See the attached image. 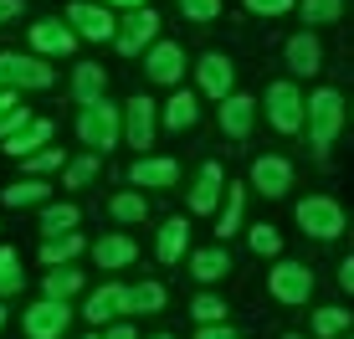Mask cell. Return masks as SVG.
<instances>
[{
    "label": "cell",
    "instance_id": "1",
    "mask_svg": "<svg viewBox=\"0 0 354 339\" xmlns=\"http://www.w3.org/2000/svg\"><path fill=\"white\" fill-rule=\"evenodd\" d=\"M118 129H124V118H118V108L108 103V98H93V103H82V113H77V139L88 144V149H113L118 144Z\"/></svg>",
    "mask_w": 354,
    "mask_h": 339
},
{
    "label": "cell",
    "instance_id": "2",
    "mask_svg": "<svg viewBox=\"0 0 354 339\" xmlns=\"http://www.w3.org/2000/svg\"><path fill=\"white\" fill-rule=\"evenodd\" d=\"M339 129H344V98H339L334 88H319L308 98V139H313V149H328V144L339 139Z\"/></svg>",
    "mask_w": 354,
    "mask_h": 339
},
{
    "label": "cell",
    "instance_id": "3",
    "mask_svg": "<svg viewBox=\"0 0 354 339\" xmlns=\"http://www.w3.org/2000/svg\"><path fill=\"white\" fill-rule=\"evenodd\" d=\"M262 103H267V118H272L277 134H298V129L308 124V98H303V93L292 88L288 77H283V82H272Z\"/></svg>",
    "mask_w": 354,
    "mask_h": 339
},
{
    "label": "cell",
    "instance_id": "4",
    "mask_svg": "<svg viewBox=\"0 0 354 339\" xmlns=\"http://www.w3.org/2000/svg\"><path fill=\"white\" fill-rule=\"evenodd\" d=\"M298 226L308 237H319V241H334L344 232V211H339V201H328V196H303L298 201Z\"/></svg>",
    "mask_w": 354,
    "mask_h": 339
},
{
    "label": "cell",
    "instance_id": "5",
    "mask_svg": "<svg viewBox=\"0 0 354 339\" xmlns=\"http://www.w3.org/2000/svg\"><path fill=\"white\" fill-rule=\"evenodd\" d=\"M154 36H160V16H154L149 6H133L124 16V26L113 31V46L124 57H139V52H149V46H154Z\"/></svg>",
    "mask_w": 354,
    "mask_h": 339
},
{
    "label": "cell",
    "instance_id": "6",
    "mask_svg": "<svg viewBox=\"0 0 354 339\" xmlns=\"http://www.w3.org/2000/svg\"><path fill=\"white\" fill-rule=\"evenodd\" d=\"M267 288H272L277 304L298 309V304H308V298H313V273L303 268V262H277V268L267 273Z\"/></svg>",
    "mask_w": 354,
    "mask_h": 339
},
{
    "label": "cell",
    "instance_id": "7",
    "mask_svg": "<svg viewBox=\"0 0 354 339\" xmlns=\"http://www.w3.org/2000/svg\"><path fill=\"white\" fill-rule=\"evenodd\" d=\"M67 26L77 31V36H88V42H113V31H118V21H113V6H88V0H72L67 6Z\"/></svg>",
    "mask_w": 354,
    "mask_h": 339
},
{
    "label": "cell",
    "instance_id": "8",
    "mask_svg": "<svg viewBox=\"0 0 354 339\" xmlns=\"http://www.w3.org/2000/svg\"><path fill=\"white\" fill-rule=\"evenodd\" d=\"M0 82L6 88H52L57 72H52V62H36V57H21V52H0Z\"/></svg>",
    "mask_w": 354,
    "mask_h": 339
},
{
    "label": "cell",
    "instance_id": "9",
    "mask_svg": "<svg viewBox=\"0 0 354 339\" xmlns=\"http://www.w3.org/2000/svg\"><path fill=\"white\" fill-rule=\"evenodd\" d=\"M67 319H72V309L62 298H41L36 309H26V339H62Z\"/></svg>",
    "mask_w": 354,
    "mask_h": 339
},
{
    "label": "cell",
    "instance_id": "10",
    "mask_svg": "<svg viewBox=\"0 0 354 339\" xmlns=\"http://www.w3.org/2000/svg\"><path fill=\"white\" fill-rule=\"evenodd\" d=\"M72 46H77V31L62 21H36L31 26V52L36 57H72Z\"/></svg>",
    "mask_w": 354,
    "mask_h": 339
},
{
    "label": "cell",
    "instance_id": "11",
    "mask_svg": "<svg viewBox=\"0 0 354 339\" xmlns=\"http://www.w3.org/2000/svg\"><path fill=\"white\" fill-rule=\"evenodd\" d=\"M195 82H201L205 98H226L231 82H236V67H231V57H221V52H205L201 62H195Z\"/></svg>",
    "mask_w": 354,
    "mask_h": 339
},
{
    "label": "cell",
    "instance_id": "12",
    "mask_svg": "<svg viewBox=\"0 0 354 339\" xmlns=\"http://www.w3.org/2000/svg\"><path fill=\"white\" fill-rule=\"evenodd\" d=\"M144 72H149V82H180L185 77V52H180L175 42H154L149 52H144Z\"/></svg>",
    "mask_w": 354,
    "mask_h": 339
},
{
    "label": "cell",
    "instance_id": "13",
    "mask_svg": "<svg viewBox=\"0 0 354 339\" xmlns=\"http://www.w3.org/2000/svg\"><path fill=\"white\" fill-rule=\"evenodd\" d=\"M154 129H160L154 103H149V98H129V108H124V139L133 144V149H149V144H154Z\"/></svg>",
    "mask_w": 354,
    "mask_h": 339
},
{
    "label": "cell",
    "instance_id": "14",
    "mask_svg": "<svg viewBox=\"0 0 354 339\" xmlns=\"http://www.w3.org/2000/svg\"><path fill=\"white\" fill-rule=\"evenodd\" d=\"M221 185H226L221 165L205 160V165H201V175H195V190H190V216H211V211H216V201H221Z\"/></svg>",
    "mask_w": 354,
    "mask_h": 339
},
{
    "label": "cell",
    "instance_id": "15",
    "mask_svg": "<svg viewBox=\"0 0 354 339\" xmlns=\"http://www.w3.org/2000/svg\"><path fill=\"white\" fill-rule=\"evenodd\" d=\"M252 185H257L262 196H288V185H292V165L283 160V154H262V160L252 165Z\"/></svg>",
    "mask_w": 354,
    "mask_h": 339
},
{
    "label": "cell",
    "instance_id": "16",
    "mask_svg": "<svg viewBox=\"0 0 354 339\" xmlns=\"http://www.w3.org/2000/svg\"><path fill=\"white\" fill-rule=\"evenodd\" d=\"M252 118H257V103H252L247 93L231 88L226 98H221V129H226L231 139H247L252 134Z\"/></svg>",
    "mask_w": 354,
    "mask_h": 339
},
{
    "label": "cell",
    "instance_id": "17",
    "mask_svg": "<svg viewBox=\"0 0 354 339\" xmlns=\"http://www.w3.org/2000/svg\"><path fill=\"white\" fill-rule=\"evenodd\" d=\"M124 309H129V288H124V283H103V288L88 298L82 319H88V324H108V319H118Z\"/></svg>",
    "mask_w": 354,
    "mask_h": 339
},
{
    "label": "cell",
    "instance_id": "18",
    "mask_svg": "<svg viewBox=\"0 0 354 339\" xmlns=\"http://www.w3.org/2000/svg\"><path fill=\"white\" fill-rule=\"evenodd\" d=\"M283 57H288V67L298 72V77H313V72H319V62H324V46H319V36H313V31H298V36L288 42Z\"/></svg>",
    "mask_w": 354,
    "mask_h": 339
},
{
    "label": "cell",
    "instance_id": "19",
    "mask_svg": "<svg viewBox=\"0 0 354 339\" xmlns=\"http://www.w3.org/2000/svg\"><path fill=\"white\" fill-rule=\"evenodd\" d=\"M52 139V118H31L21 134H10V139H0V149L10 154V160H26V154H36L41 144Z\"/></svg>",
    "mask_w": 354,
    "mask_h": 339
},
{
    "label": "cell",
    "instance_id": "20",
    "mask_svg": "<svg viewBox=\"0 0 354 339\" xmlns=\"http://www.w3.org/2000/svg\"><path fill=\"white\" fill-rule=\"evenodd\" d=\"M139 257V247H133V237H97L93 241V262L97 268H129V262Z\"/></svg>",
    "mask_w": 354,
    "mask_h": 339
},
{
    "label": "cell",
    "instance_id": "21",
    "mask_svg": "<svg viewBox=\"0 0 354 339\" xmlns=\"http://www.w3.org/2000/svg\"><path fill=\"white\" fill-rule=\"evenodd\" d=\"M175 180H180V165H175V160H149V154H144V160L129 170V185H154V190H165V185H175Z\"/></svg>",
    "mask_w": 354,
    "mask_h": 339
},
{
    "label": "cell",
    "instance_id": "22",
    "mask_svg": "<svg viewBox=\"0 0 354 339\" xmlns=\"http://www.w3.org/2000/svg\"><path fill=\"white\" fill-rule=\"evenodd\" d=\"M190 273H195V283H216V277H226V273H231L226 247H201V252H190Z\"/></svg>",
    "mask_w": 354,
    "mask_h": 339
},
{
    "label": "cell",
    "instance_id": "23",
    "mask_svg": "<svg viewBox=\"0 0 354 339\" xmlns=\"http://www.w3.org/2000/svg\"><path fill=\"white\" fill-rule=\"evenodd\" d=\"M103 88H108V72L97 62H77V67H72V93H77V103L103 98Z\"/></svg>",
    "mask_w": 354,
    "mask_h": 339
},
{
    "label": "cell",
    "instance_id": "24",
    "mask_svg": "<svg viewBox=\"0 0 354 339\" xmlns=\"http://www.w3.org/2000/svg\"><path fill=\"white\" fill-rule=\"evenodd\" d=\"M46 196H52V185H46L41 175H26V180H16V185L0 190L6 205H46Z\"/></svg>",
    "mask_w": 354,
    "mask_h": 339
},
{
    "label": "cell",
    "instance_id": "25",
    "mask_svg": "<svg viewBox=\"0 0 354 339\" xmlns=\"http://www.w3.org/2000/svg\"><path fill=\"white\" fill-rule=\"evenodd\" d=\"M82 257V232H62V237H46L41 241V262L46 268H62V262Z\"/></svg>",
    "mask_w": 354,
    "mask_h": 339
},
{
    "label": "cell",
    "instance_id": "26",
    "mask_svg": "<svg viewBox=\"0 0 354 339\" xmlns=\"http://www.w3.org/2000/svg\"><path fill=\"white\" fill-rule=\"evenodd\" d=\"M185 241H190V221H165L160 226V262H180L185 257Z\"/></svg>",
    "mask_w": 354,
    "mask_h": 339
},
{
    "label": "cell",
    "instance_id": "27",
    "mask_svg": "<svg viewBox=\"0 0 354 339\" xmlns=\"http://www.w3.org/2000/svg\"><path fill=\"white\" fill-rule=\"evenodd\" d=\"M77 205H41V237H62V232H77Z\"/></svg>",
    "mask_w": 354,
    "mask_h": 339
},
{
    "label": "cell",
    "instance_id": "28",
    "mask_svg": "<svg viewBox=\"0 0 354 339\" xmlns=\"http://www.w3.org/2000/svg\"><path fill=\"white\" fill-rule=\"evenodd\" d=\"M77 288H82V268H67V262H62V268H52V273H46L41 293H46V298H62V304H67V298L77 293Z\"/></svg>",
    "mask_w": 354,
    "mask_h": 339
},
{
    "label": "cell",
    "instance_id": "29",
    "mask_svg": "<svg viewBox=\"0 0 354 339\" xmlns=\"http://www.w3.org/2000/svg\"><path fill=\"white\" fill-rule=\"evenodd\" d=\"M195 118H201V103H195L190 93H175V98L165 103V129H190Z\"/></svg>",
    "mask_w": 354,
    "mask_h": 339
},
{
    "label": "cell",
    "instance_id": "30",
    "mask_svg": "<svg viewBox=\"0 0 354 339\" xmlns=\"http://www.w3.org/2000/svg\"><path fill=\"white\" fill-rule=\"evenodd\" d=\"M165 309V283H139L129 288V309L124 313H160Z\"/></svg>",
    "mask_w": 354,
    "mask_h": 339
},
{
    "label": "cell",
    "instance_id": "31",
    "mask_svg": "<svg viewBox=\"0 0 354 339\" xmlns=\"http://www.w3.org/2000/svg\"><path fill=\"white\" fill-rule=\"evenodd\" d=\"M108 216H113V221H144V216H149V201L133 196V190H124V196L108 201Z\"/></svg>",
    "mask_w": 354,
    "mask_h": 339
},
{
    "label": "cell",
    "instance_id": "32",
    "mask_svg": "<svg viewBox=\"0 0 354 339\" xmlns=\"http://www.w3.org/2000/svg\"><path fill=\"white\" fill-rule=\"evenodd\" d=\"M21 283H26V273H21V257L10 247H0V298L21 293Z\"/></svg>",
    "mask_w": 354,
    "mask_h": 339
},
{
    "label": "cell",
    "instance_id": "33",
    "mask_svg": "<svg viewBox=\"0 0 354 339\" xmlns=\"http://www.w3.org/2000/svg\"><path fill=\"white\" fill-rule=\"evenodd\" d=\"M93 175H97V149H93V154H82V160H67V165H62V185H67V190L88 185Z\"/></svg>",
    "mask_w": 354,
    "mask_h": 339
},
{
    "label": "cell",
    "instance_id": "34",
    "mask_svg": "<svg viewBox=\"0 0 354 339\" xmlns=\"http://www.w3.org/2000/svg\"><path fill=\"white\" fill-rule=\"evenodd\" d=\"M339 16H344V0H303V21L313 26H334Z\"/></svg>",
    "mask_w": 354,
    "mask_h": 339
},
{
    "label": "cell",
    "instance_id": "35",
    "mask_svg": "<svg viewBox=\"0 0 354 339\" xmlns=\"http://www.w3.org/2000/svg\"><path fill=\"white\" fill-rule=\"evenodd\" d=\"M241 201H247V190L231 185V196H226V205H221V221H216V237H231V232L241 226Z\"/></svg>",
    "mask_w": 354,
    "mask_h": 339
},
{
    "label": "cell",
    "instance_id": "36",
    "mask_svg": "<svg viewBox=\"0 0 354 339\" xmlns=\"http://www.w3.org/2000/svg\"><path fill=\"white\" fill-rule=\"evenodd\" d=\"M344 329H349V309H319V313H313V334H319V339H334Z\"/></svg>",
    "mask_w": 354,
    "mask_h": 339
},
{
    "label": "cell",
    "instance_id": "37",
    "mask_svg": "<svg viewBox=\"0 0 354 339\" xmlns=\"http://www.w3.org/2000/svg\"><path fill=\"white\" fill-rule=\"evenodd\" d=\"M62 165H67L62 149H36V154H26V175H52V170H62Z\"/></svg>",
    "mask_w": 354,
    "mask_h": 339
},
{
    "label": "cell",
    "instance_id": "38",
    "mask_svg": "<svg viewBox=\"0 0 354 339\" xmlns=\"http://www.w3.org/2000/svg\"><path fill=\"white\" fill-rule=\"evenodd\" d=\"M190 313H195L201 324H221V319H226V304H221L216 293H201V298L190 304Z\"/></svg>",
    "mask_w": 354,
    "mask_h": 339
},
{
    "label": "cell",
    "instance_id": "39",
    "mask_svg": "<svg viewBox=\"0 0 354 339\" xmlns=\"http://www.w3.org/2000/svg\"><path fill=\"white\" fill-rule=\"evenodd\" d=\"M252 252H262V257H277V247H283V237H277V226H252Z\"/></svg>",
    "mask_w": 354,
    "mask_h": 339
},
{
    "label": "cell",
    "instance_id": "40",
    "mask_svg": "<svg viewBox=\"0 0 354 339\" xmlns=\"http://www.w3.org/2000/svg\"><path fill=\"white\" fill-rule=\"evenodd\" d=\"M180 10H185V21H216L221 0H180Z\"/></svg>",
    "mask_w": 354,
    "mask_h": 339
},
{
    "label": "cell",
    "instance_id": "41",
    "mask_svg": "<svg viewBox=\"0 0 354 339\" xmlns=\"http://www.w3.org/2000/svg\"><path fill=\"white\" fill-rule=\"evenodd\" d=\"M26 124H31V113H26V108H21V103H16V108H10V113H6V118H0V139H10V134H21V129H26Z\"/></svg>",
    "mask_w": 354,
    "mask_h": 339
},
{
    "label": "cell",
    "instance_id": "42",
    "mask_svg": "<svg viewBox=\"0 0 354 339\" xmlns=\"http://www.w3.org/2000/svg\"><path fill=\"white\" fill-rule=\"evenodd\" d=\"M247 10H252V16H267V21H272V16H288L292 0H247Z\"/></svg>",
    "mask_w": 354,
    "mask_h": 339
},
{
    "label": "cell",
    "instance_id": "43",
    "mask_svg": "<svg viewBox=\"0 0 354 339\" xmlns=\"http://www.w3.org/2000/svg\"><path fill=\"white\" fill-rule=\"evenodd\" d=\"M195 339H241L236 329H226V324H201V334Z\"/></svg>",
    "mask_w": 354,
    "mask_h": 339
},
{
    "label": "cell",
    "instance_id": "44",
    "mask_svg": "<svg viewBox=\"0 0 354 339\" xmlns=\"http://www.w3.org/2000/svg\"><path fill=\"white\" fill-rule=\"evenodd\" d=\"M339 288H344V293H354V257L339 262Z\"/></svg>",
    "mask_w": 354,
    "mask_h": 339
},
{
    "label": "cell",
    "instance_id": "45",
    "mask_svg": "<svg viewBox=\"0 0 354 339\" xmlns=\"http://www.w3.org/2000/svg\"><path fill=\"white\" fill-rule=\"evenodd\" d=\"M21 16V0H0V26H6V21H16Z\"/></svg>",
    "mask_w": 354,
    "mask_h": 339
},
{
    "label": "cell",
    "instance_id": "46",
    "mask_svg": "<svg viewBox=\"0 0 354 339\" xmlns=\"http://www.w3.org/2000/svg\"><path fill=\"white\" fill-rule=\"evenodd\" d=\"M103 339H139V334H133V324H113V329H108Z\"/></svg>",
    "mask_w": 354,
    "mask_h": 339
},
{
    "label": "cell",
    "instance_id": "47",
    "mask_svg": "<svg viewBox=\"0 0 354 339\" xmlns=\"http://www.w3.org/2000/svg\"><path fill=\"white\" fill-rule=\"evenodd\" d=\"M10 108H16V88H0V118H6Z\"/></svg>",
    "mask_w": 354,
    "mask_h": 339
},
{
    "label": "cell",
    "instance_id": "48",
    "mask_svg": "<svg viewBox=\"0 0 354 339\" xmlns=\"http://www.w3.org/2000/svg\"><path fill=\"white\" fill-rule=\"evenodd\" d=\"M103 6H113V10H133V6H144V0H103Z\"/></svg>",
    "mask_w": 354,
    "mask_h": 339
},
{
    "label": "cell",
    "instance_id": "49",
    "mask_svg": "<svg viewBox=\"0 0 354 339\" xmlns=\"http://www.w3.org/2000/svg\"><path fill=\"white\" fill-rule=\"evenodd\" d=\"M0 324H6V309H0Z\"/></svg>",
    "mask_w": 354,
    "mask_h": 339
},
{
    "label": "cell",
    "instance_id": "50",
    "mask_svg": "<svg viewBox=\"0 0 354 339\" xmlns=\"http://www.w3.org/2000/svg\"><path fill=\"white\" fill-rule=\"evenodd\" d=\"M288 339H303V334H288Z\"/></svg>",
    "mask_w": 354,
    "mask_h": 339
},
{
    "label": "cell",
    "instance_id": "51",
    "mask_svg": "<svg viewBox=\"0 0 354 339\" xmlns=\"http://www.w3.org/2000/svg\"><path fill=\"white\" fill-rule=\"evenodd\" d=\"M154 339H169V334H154Z\"/></svg>",
    "mask_w": 354,
    "mask_h": 339
},
{
    "label": "cell",
    "instance_id": "52",
    "mask_svg": "<svg viewBox=\"0 0 354 339\" xmlns=\"http://www.w3.org/2000/svg\"><path fill=\"white\" fill-rule=\"evenodd\" d=\"M0 88H6V82H0Z\"/></svg>",
    "mask_w": 354,
    "mask_h": 339
}]
</instances>
